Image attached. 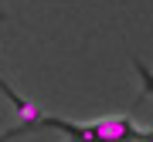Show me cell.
<instances>
[{"label": "cell", "mask_w": 153, "mask_h": 142, "mask_svg": "<svg viewBox=\"0 0 153 142\" xmlns=\"http://www.w3.org/2000/svg\"><path fill=\"white\" fill-rule=\"evenodd\" d=\"M41 125L61 132L68 142H126V139H150V132H140L136 125H133V119H126V115L85 122V125H75V122H65V119H48V115H44Z\"/></svg>", "instance_id": "1"}, {"label": "cell", "mask_w": 153, "mask_h": 142, "mask_svg": "<svg viewBox=\"0 0 153 142\" xmlns=\"http://www.w3.org/2000/svg\"><path fill=\"white\" fill-rule=\"evenodd\" d=\"M0 91H4L7 98L14 102V108L21 112V119H24V122H31V125H41V119H44V115H41V108H38V105H34V102H27V98H21V95H17L14 88H10V85L4 81V78H0Z\"/></svg>", "instance_id": "2"}, {"label": "cell", "mask_w": 153, "mask_h": 142, "mask_svg": "<svg viewBox=\"0 0 153 142\" xmlns=\"http://www.w3.org/2000/svg\"><path fill=\"white\" fill-rule=\"evenodd\" d=\"M133 68H136V75H140V81H143V91H146V95H153V71H150L146 64H143L140 58L133 61Z\"/></svg>", "instance_id": "3"}, {"label": "cell", "mask_w": 153, "mask_h": 142, "mask_svg": "<svg viewBox=\"0 0 153 142\" xmlns=\"http://www.w3.org/2000/svg\"><path fill=\"white\" fill-rule=\"evenodd\" d=\"M27 129H34V125H31V122H21V125L7 129L4 135H0V142H10V139H17V135H24V132H27Z\"/></svg>", "instance_id": "4"}, {"label": "cell", "mask_w": 153, "mask_h": 142, "mask_svg": "<svg viewBox=\"0 0 153 142\" xmlns=\"http://www.w3.org/2000/svg\"><path fill=\"white\" fill-rule=\"evenodd\" d=\"M126 142H150V139H126Z\"/></svg>", "instance_id": "5"}]
</instances>
